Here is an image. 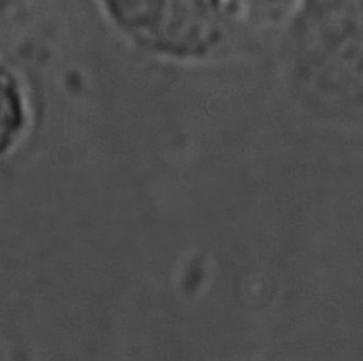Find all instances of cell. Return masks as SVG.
<instances>
[{"label": "cell", "mask_w": 363, "mask_h": 361, "mask_svg": "<svg viewBox=\"0 0 363 361\" xmlns=\"http://www.w3.org/2000/svg\"><path fill=\"white\" fill-rule=\"evenodd\" d=\"M140 41L169 52H194L216 28V0H105Z\"/></svg>", "instance_id": "cell-1"}]
</instances>
